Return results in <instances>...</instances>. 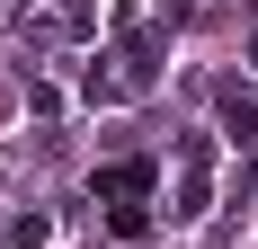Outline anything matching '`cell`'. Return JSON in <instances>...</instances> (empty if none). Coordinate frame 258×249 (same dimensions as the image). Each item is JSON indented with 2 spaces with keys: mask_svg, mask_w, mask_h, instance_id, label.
Here are the masks:
<instances>
[{
  "mask_svg": "<svg viewBox=\"0 0 258 249\" xmlns=\"http://www.w3.org/2000/svg\"><path fill=\"white\" fill-rule=\"evenodd\" d=\"M9 240H18V249H45V240H53V214L18 205V214H9Z\"/></svg>",
  "mask_w": 258,
  "mask_h": 249,
  "instance_id": "obj_4",
  "label": "cell"
},
{
  "mask_svg": "<svg viewBox=\"0 0 258 249\" xmlns=\"http://www.w3.org/2000/svg\"><path fill=\"white\" fill-rule=\"evenodd\" d=\"M249 53H258V18H249Z\"/></svg>",
  "mask_w": 258,
  "mask_h": 249,
  "instance_id": "obj_6",
  "label": "cell"
},
{
  "mask_svg": "<svg viewBox=\"0 0 258 249\" xmlns=\"http://www.w3.org/2000/svg\"><path fill=\"white\" fill-rule=\"evenodd\" d=\"M214 116H223L232 143H258V89L249 80H223V89H214Z\"/></svg>",
  "mask_w": 258,
  "mask_h": 249,
  "instance_id": "obj_2",
  "label": "cell"
},
{
  "mask_svg": "<svg viewBox=\"0 0 258 249\" xmlns=\"http://www.w3.org/2000/svg\"><path fill=\"white\" fill-rule=\"evenodd\" d=\"M107 231H116V240H143L152 214H143V205H107Z\"/></svg>",
  "mask_w": 258,
  "mask_h": 249,
  "instance_id": "obj_5",
  "label": "cell"
},
{
  "mask_svg": "<svg viewBox=\"0 0 258 249\" xmlns=\"http://www.w3.org/2000/svg\"><path fill=\"white\" fill-rule=\"evenodd\" d=\"M214 205V134H187L178 143V196H169V223H205Z\"/></svg>",
  "mask_w": 258,
  "mask_h": 249,
  "instance_id": "obj_1",
  "label": "cell"
},
{
  "mask_svg": "<svg viewBox=\"0 0 258 249\" xmlns=\"http://www.w3.org/2000/svg\"><path fill=\"white\" fill-rule=\"evenodd\" d=\"M152 196V160H116V169H98V205H143Z\"/></svg>",
  "mask_w": 258,
  "mask_h": 249,
  "instance_id": "obj_3",
  "label": "cell"
}]
</instances>
